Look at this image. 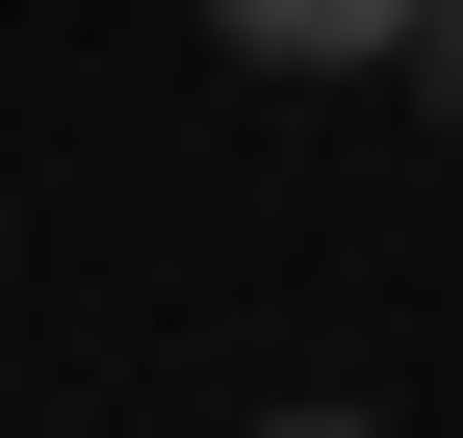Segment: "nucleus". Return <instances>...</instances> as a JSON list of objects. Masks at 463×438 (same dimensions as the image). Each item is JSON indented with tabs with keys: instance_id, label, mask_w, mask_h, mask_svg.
I'll return each instance as SVG.
<instances>
[{
	"instance_id": "1",
	"label": "nucleus",
	"mask_w": 463,
	"mask_h": 438,
	"mask_svg": "<svg viewBox=\"0 0 463 438\" xmlns=\"http://www.w3.org/2000/svg\"><path fill=\"white\" fill-rule=\"evenodd\" d=\"M232 52H283V78H361V52H412V0H206Z\"/></svg>"
},
{
	"instance_id": "2",
	"label": "nucleus",
	"mask_w": 463,
	"mask_h": 438,
	"mask_svg": "<svg viewBox=\"0 0 463 438\" xmlns=\"http://www.w3.org/2000/svg\"><path fill=\"white\" fill-rule=\"evenodd\" d=\"M412 78H438V103H463V0H412Z\"/></svg>"
},
{
	"instance_id": "3",
	"label": "nucleus",
	"mask_w": 463,
	"mask_h": 438,
	"mask_svg": "<svg viewBox=\"0 0 463 438\" xmlns=\"http://www.w3.org/2000/svg\"><path fill=\"white\" fill-rule=\"evenodd\" d=\"M258 438H361V413H258Z\"/></svg>"
}]
</instances>
